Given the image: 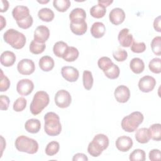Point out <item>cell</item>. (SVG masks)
<instances>
[{
  "instance_id": "30",
  "label": "cell",
  "mask_w": 161,
  "mask_h": 161,
  "mask_svg": "<svg viewBox=\"0 0 161 161\" xmlns=\"http://www.w3.org/2000/svg\"><path fill=\"white\" fill-rule=\"evenodd\" d=\"M86 18V13L84 9L77 8L72 10L69 14V18L70 21L79 19H84Z\"/></svg>"
},
{
  "instance_id": "1",
  "label": "cell",
  "mask_w": 161,
  "mask_h": 161,
  "mask_svg": "<svg viewBox=\"0 0 161 161\" xmlns=\"http://www.w3.org/2000/svg\"><path fill=\"white\" fill-rule=\"evenodd\" d=\"M45 132L49 136H57L62 131L59 116L53 112H48L44 116Z\"/></svg>"
},
{
  "instance_id": "17",
  "label": "cell",
  "mask_w": 161,
  "mask_h": 161,
  "mask_svg": "<svg viewBox=\"0 0 161 161\" xmlns=\"http://www.w3.org/2000/svg\"><path fill=\"white\" fill-rule=\"evenodd\" d=\"M132 139L127 136H121L116 141V147L121 152H128L133 146Z\"/></svg>"
},
{
  "instance_id": "31",
  "label": "cell",
  "mask_w": 161,
  "mask_h": 161,
  "mask_svg": "<svg viewBox=\"0 0 161 161\" xmlns=\"http://www.w3.org/2000/svg\"><path fill=\"white\" fill-rule=\"evenodd\" d=\"M82 81L84 87L86 90H90L93 85V77L91 72L89 70H84L82 74Z\"/></svg>"
},
{
  "instance_id": "45",
  "label": "cell",
  "mask_w": 161,
  "mask_h": 161,
  "mask_svg": "<svg viewBox=\"0 0 161 161\" xmlns=\"http://www.w3.org/2000/svg\"><path fill=\"white\" fill-rule=\"evenodd\" d=\"M9 99L6 95H1L0 96V109L1 110H7L9 106Z\"/></svg>"
},
{
  "instance_id": "29",
  "label": "cell",
  "mask_w": 161,
  "mask_h": 161,
  "mask_svg": "<svg viewBox=\"0 0 161 161\" xmlns=\"http://www.w3.org/2000/svg\"><path fill=\"white\" fill-rule=\"evenodd\" d=\"M106 13V9L101 4H97L92 6L90 9L91 15L95 18H101L104 16Z\"/></svg>"
},
{
  "instance_id": "3",
  "label": "cell",
  "mask_w": 161,
  "mask_h": 161,
  "mask_svg": "<svg viewBox=\"0 0 161 161\" xmlns=\"http://www.w3.org/2000/svg\"><path fill=\"white\" fill-rule=\"evenodd\" d=\"M3 39L6 43L17 50L23 48L26 40L24 34L12 28L8 29L4 33Z\"/></svg>"
},
{
  "instance_id": "33",
  "label": "cell",
  "mask_w": 161,
  "mask_h": 161,
  "mask_svg": "<svg viewBox=\"0 0 161 161\" xmlns=\"http://www.w3.org/2000/svg\"><path fill=\"white\" fill-rule=\"evenodd\" d=\"M104 74L108 78L110 79H115L119 77L120 70L117 65L113 64L108 70L104 72Z\"/></svg>"
},
{
  "instance_id": "32",
  "label": "cell",
  "mask_w": 161,
  "mask_h": 161,
  "mask_svg": "<svg viewBox=\"0 0 161 161\" xmlns=\"http://www.w3.org/2000/svg\"><path fill=\"white\" fill-rule=\"evenodd\" d=\"M71 3L69 0H54L53 1V7L59 12L66 11L70 6Z\"/></svg>"
},
{
  "instance_id": "19",
  "label": "cell",
  "mask_w": 161,
  "mask_h": 161,
  "mask_svg": "<svg viewBox=\"0 0 161 161\" xmlns=\"http://www.w3.org/2000/svg\"><path fill=\"white\" fill-rule=\"evenodd\" d=\"M16 57L15 54L11 51H4L1 55V64L4 67L12 66L15 61Z\"/></svg>"
},
{
  "instance_id": "26",
  "label": "cell",
  "mask_w": 161,
  "mask_h": 161,
  "mask_svg": "<svg viewBox=\"0 0 161 161\" xmlns=\"http://www.w3.org/2000/svg\"><path fill=\"white\" fill-rule=\"evenodd\" d=\"M79 50L74 47H68L62 58L67 62H74L79 57Z\"/></svg>"
},
{
  "instance_id": "12",
  "label": "cell",
  "mask_w": 161,
  "mask_h": 161,
  "mask_svg": "<svg viewBox=\"0 0 161 161\" xmlns=\"http://www.w3.org/2000/svg\"><path fill=\"white\" fill-rule=\"evenodd\" d=\"M50 36V30L46 26L40 25L36 27L34 31V41L40 43H45V42L48 39Z\"/></svg>"
},
{
  "instance_id": "51",
  "label": "cell",
  "mask_w": 161,
  "mask_h": 161,
  "mask_svg": "<svg viewBox=\"0 0 161 161\" xmlns=\"http://www.w3.org/2000/svg\"><path fill=\"white\" fill-rule=\"evenodd\" d=\"M1 30H2L3 29V28L4 26H6V19L5 18L1 15Z\"/></svg>"
},
{
  "instance_id": "43",
  "label": "cell",
  "mask_w": 161,
  "mask_h": 161,
  "mask_svg": "<svg viewBox=\"0 0 161 161\" xmlns=\"http://www.w3.org/2000/svg\"><path fill=\"white\" fill-rule=\"evenodd\" d=\"M146 50V45L144 42H133L132 44L131 45V50L136 53H140L145 52Z\"/></svg>"
},
{
  "instance_id": "47",
  "label": "cell",
  "mask_w": 161,
  "mask_h": 161,
  "mask_svg": "<svg viewBox=\"0 0 161 161\" xmlns=\"http://www.w3.org/2000/svg\"><path fill=\"white\" fill-rule=\"evenodd\" d=\"M73 161H77V160H82V161H87L88 158L87 156L82 153H77L75 154L72 158Z\"/></svg>"
},
{
  "instance_id": "35",
  "label": "cell",
  "mask_w": 161,
  "mask_h": 161,
  "mask_svg": "<svg viewBox=\"0 0 161 161\" xmlns=\"http://www.w3.org/2000/svg\"><path fill=\"white\" fill-rule=\"evenodd\" d=\"M60 148L58 142L52 141L49 142L45 148V153L48 156H53L58 153Z\"/></svg>"
},
{
  "instance_id": "39",
  "label": "cell",
  "mask_w": 161,
  "mask_h": 161,
  "mask_svg": "<svg viewBox=\"0 0 161 161\" xmlns=\"http://www.w3.org/2000/svg\"><path fill=\"white\" fill-rule=\"evenodd\" d=\"M113 62L108 57H102L99 58L97 61V65L99 69H101L103 72L108 70L112 65Z\"/></svg>"
},
{
  "instance_id": "27",
  "label": "cell",
  "mask_w": 161,
  "mask_h": 161,
  "mask_svg": "<svg viewBox=\"0 0 161 161\" xmlns=\"http://www.w3.org/2000/svg\"><path fill=\"white\" fill-rule=\"evenodd\" d=\"M148 129L150 138L155 141H160L161 140V125L160 123L153 124Z\"/></svg>"
},
{
  "instance_id": "44",
  "label": "cell",
  "mask_w": 161,
  "mask_h": 161,
  "mask_svg": "<svg viewBox=\"0 0 161 161\" xmlns=\"http://www.w3.org/2000/svg\"><path fill=\"white\" fill-rule=\"evenodd\" d=\"M33 20L32 16L31 15H29L27 18L21 21H16V23L19 28L22 29H28L33 24Z\"/></svg>"
},
{
  "instance_id": "37",
  "label": "cell",
  "mask_w": 161,
  "mask_h": 161,
  "mask_svg": "<svg viewBox=\"0 0 161 161\" xmlns=\"http://www.w3.org/2000/svg\"><path fill=\"white\" fill-rule=\"evenodd\" d=\"M148 68L153 73L160 74L161 72V59L154 58L151 60L148 64Z\"/></svg>"
},
{
  "instance_id": "36",
  "label": "cell",
  "mask_w": 161,
  "mask_h": 161,
  "mask_svg": "<svg viewBox=\"0 0 161 161\" xmlns=\"http://www.w3.org/2000/svg\"><path fill=\"white\" fill-rule=\"evenodd\" d=\"M145 152L142 149H135L130 155L129 159L131 161H144L145 160Z\"/></svg>"
},
{
  "instance_id": "28",
  "label": "cell",
  "mask_w": 161,
  "mask_h": 161,
  "mask_svg": "<svg viewBox=\"0 0 161 161\" xmlns=\"http://www.w3.org/2000/svg\"><path fill=\"white\" fill-rule=\"evenodd\" d=\"M68 47L69 46L67 45V44L64 42H62V41L57 42L54 44L53 47V53L57 57L62 58Z\"/></svg>"
},
{
  "instance_id": "21",
  "label": "cell",
  "mask_w": 161,
  "mask_h": 161,
  "mask_svg": "<svg viewBox=\"0 0 161 161\" xmlns=\"http://www.w3.org/2000/svg\"><path fill=\"white\" fill-rule=\"evenodd\" d=\"M39 67L44 72H49L53 69L54 67L55 62L53 59L50 56H43L42 57L38 62Z\"/></svg>"
},
{
  "instance_id": "5",
  "label": "cell",
  "mask_w": 161,
  "mask_h": 161,
  "mask_svg": "<svg viewBox=\"0 0 161 161\" xmlns=\"http://www.w3.org/2000/svg\"><path fill=\"white\" fill-rule=\"evenodd\" d=\"M144 117L139 111H135L124 117L121 121V128L126 132H133L142 123Z\"/></svg>"
},
{
  "instance_id": "25",
  "label": "cell",
  "mask_w": 161,
  "mask_h": 161,
  "mask_svg": "<svg viewBox=\"0 0 161 161\" xmlns=\"http://www.w3.org/2000/svg\"><path fill=\"white\" fill-rule=\"evenodd\" d=\"M38 16L43 21L50 22L53 19L55 14L51 9L48 8H43L38 11Z\"/></svg>"
},
{
  "instance_id": "46",
  "label": "cell",
  "mask_w": 161,
  "mask_h": 161,
  "mask_svg": "<svg viewBox=\"0 0 161 161\" xmlns=\"http://www.w3.org/2000/svg\"><path fill=\"white\" fill-rule=\"evenodd\" d=\"M149 159L151 161L160 160V151L158 149H153L150 151L148 153Z\"/></svg>"
},
{
  "instance_id": "34",
  "label": "cell",
  "mask_w": 161,
  "mask_h": 161,
  "mask_svg": "<svg viewBox=\"0 0 161 161\" xmlns=\"http://www.w3.org/2000/svg\"><path fill=\"white\" fill-rule=\"evenodd\" d=\"M45 48H46V45L45 43H38L34 40L31 41L29 47L30 52L35 55L40 54L42 52H43Z\"/></svg>"
},
{
  "instance_id": "11",
  "label": "cell",
  "mask_w": 161,
  "mask_h": 161,
  "mask_svg": "<svg viewBox=\"0 0 161 161\" xmlns=\"http://www.w3.org/2000/svg\"><path fill=\"white\" fill-rule=\"evenodd\" d=\"M114 96L116 100L121 103H126L130 97V91L128 87L124 85L118 86L114 92Z\"/></svg>"
},
{
  "instance_id": "20",
  "label": "cell",
  "mask_w": 161,
  "mask_h": 161,
  "mask_svg": "<svg viewBox=\"0 0 161 161\" xmlns=\"http://www.w3.org/2000/svg\"><path fill=\"white\" fill-rule=\"evenodd\" d=\"M106 32V27L101 22H95L91 28V33L94 38H100L103 37Z\"/></svg>"
},
{
  "instance_id": "49",
  "label": "cell",
  "mask_w": 161,
  "mask_h": 161,
  "mask_svg": "<svg viewBox=\"0 0 161 161\" xmlns=\"http://www.w3.org/2000/svg\"><path fill=\"white\" fill-rule=\"evenodd\" d=\"M1 6L0 11L1 13L6 12L9 8V2L6 0H1Z\"/></svg>"
},
{
  "instance_id": "6",
  "label": "cell",
  "mask_w": 161,
  "mask_h": 161,
  "mask_svg": "<svg viewBox=\"0 0 161 161\" xmlns=\"http://www.w3.org/2000/svg\"><path fill=\"white\" fill-rule=\"evenodd\" d=\"M50 101L48 94L43 91L36 92L30 106V110L32 114L37 115L46 108Z\"/></svg>"
},
{
  "instance_id": "50",
  "label": "cell",
  "mask_w": 161,
  "mask_h": 161,
  "mask_svg": "<svg viewBox=\"0 0 161 161\" xmlns=\"http://www.w3.org/2000/svg\"><path fill=\"white\" fill-rule=\"evenodd\" d=\"M98 4H101L102 6H104L105 8L107 6H109L111 3H113V1H109V0H101V1H98Z\"/></svg>"
},
{
  "instance_id": "16",
  "label": "cell",
  "mask_w": 161,
  "mask_h": 161,
  "mask_svg": "<svg viewBox=\"0 0 161 161\" xmlns=\"http://www.w3.org/2000/svg\"><path fill=\"white\" fill-rule=\"evenodd\" d=\"M118 40L120 45L123 47H129L133 42V35L129 33V29H122L118 35Z\"/></svg>"
},
{
  "instance_id": "10",
  "label": "cell",
  "mask_w": 161,
  "mask_h": 161,
  "mask_svg": "<svg viewBox=\"0 0 161 161\" xmlns=\"http://www.w3.org/2000/svg\"><path fill=\"white\" fill-rule=\"evenodd\" d=\"M34 89L33 82L28 79H23L19 80L16 85V91L21 96H28Z\"/></svg>"
},
{
  "instance_id": "38",
  "label": "cell",
  "mask_w": 161,
  "mask_h": 161,
  "mask_svg": "<svg viewBox=\"0 0 161 161\" xmlns=\"http://www.w3.org/2000/svg\"><path fill=\"white\" fill-rule=\"evenodd\" d=\"M151 48L154 54L158 56L161 55V37L160 36L155 37L152 40Z\"/></svg>"
},
{
  "instance_id": "23",
  "label": "cell",
  "mask_w": 161,
  "mask_h": 161,
  "mask_svg": "<svg viewBox=\"0 0 161 161\" xmlns=\"http://www.w3.org/2000/svg\"><path fill=\"white\" fill-rule=\"evenodd\" d=\"M130 68L133 72L138 74L144 70L145 64L141 58L135 57L130 62Z\"/></svg>"
},
{
  "instance_id": "15",
  "label": "cell",
  "mask_w": 161,
  "mask_h": 161,
  "mask_svg": "<svg viewBox=\"0 0 161 161\" xmlns=\"http://www.w3.org/2000/svg\"><path fill=\"white\" fill-rule=\"evenodd\" d=\"M70 28L74 34L76 35H82L87 31V25L84 19L75 20L70 21Z\"/></svg>"
},
{
  "instance_id": "42",
  "label": "cell",
  "mask_w": 161,
  "mask_h": 161,
  "mask_svg": "<svg viewBox=\"0 0 161 161\" xmlns=\"http://www.w3.org/2000/svg\"><path fill=\"white\" fill-rule=\"evenodd\" d=\"M1 70V81H0V91L1 92H4L6 91H7L11 84L10 80L6 76L4 75L2 69L0 70Z\"/></svg>"
},
{
  "instance_id": "7",
  "label": "cell",
  "mask_w": 161,
  "mask_h": 161,
  "mask_svg": "<svg viewBox=\"0 0 161 161\" xmlns=\"http://www.w3.org/2000/svg\"><path fill=\"white\" fill-rule=\"evenodd\" d=\"M54 101L55 104L60 108L69 107L72 101L70 94L66 90L61 89L58 91L55 96Z\"/></svg>"
},
{
  "instance_id": "2",
  "label": "cell",
  "mask_w": 161,
  "mask_h": 161,
  "mask_svg": "<svg viewBox=\"0 0 161 161\" xmlns=\"http://www.w3.org/2000/svg\"><path fill=\"white\" fill-rule=\"evenodd\" d=\"M109 146V139L104 134H97L93 138L87 147L88 153L94 157H99Z\"/></svg>"
},
{
  "instance_id": "4",
  "label": "cell",
  "mask_w": 161,
  "mask_h": 161,
  "mask_svg": "<svg viewBox=\"0 0 161 161\" xmlns=\"http://www.w3.org/2000/svg\"><path fill=\"white\" fill-rule=\"evenodd\" d=\"M14 145L19 152L29 154H34L38 150V142L35 140L25 135L19 136L16 139Z\"/></svg>"
},
{
  "instance_id": "9",
  "label": "cell",
  "mask_w": 161,
  "mask_h": 161,
  "mask_svg": "<svg viewBox=\"0 0 161 161\" xmlns=\"http://www.w3.org/2000/svg\"><path fill=\"white\" fill-rule=\"evenodd\" d=\"M156 85L154 77L150 75H145L138 82V88L143 92H149L153 91Z\"/></svg>"
},
{
  "instance_id": "22",
  "label": "cell",
  "mask_w": 161,
  "mask_h": 161,
  "mask_svg": "<svg viewBox=\"0 0 161 161\" xmlns=\"http://www.w3.org/2000/svg\"><path fill=\"white\" fill-rule=\"evenodd\" d=\"M25 128L30 133H37L41 128L40 121L35 118L28 119L25 124Z\"/></svg>"
},
{
  "instance_id": "13",
  "label": "cell",
  "mask_w": 161,
  "mask_h": 161,
  "mask_svg": "<svg viewBox=\"0 0 161 161\" xmlns=\"http://www.w3.org/2000/svg\"><path fill=\"white\" fill-rule=\"evenodd\" d=\"M62 77L68 82H75L79 76V70L72 66H65L61 69Z\"/></svg>"
},
{
  "instance_id": "24",
  "label": "cell",
  "mask_w": 161,
  "mask_h": 161,
  "mask_svg": "<svg viewBox=\"0 0 161 161\" xmlns=\"http://www.w3.org/2000/svg\"><path fill=\"white\" fill-rule=\"evenodd\" d=\"M135 139L140 143H148L150 139L148 129L142 128L138 130L135 133Z\"/></svg>"
},
{
  "instance_id": "48",
  "label": "cell",
  "mask_w": 161,
  "mask_h": 161,
  "mask_svg": "<svg viewBox=\"0 0 161 161\" xmlns=\"http://www.w3.org/2000/svg\"><path fill=\"white\" fill-rule=\"evenodd\" d=\"M160 22H161V17L158 16L153 21V28L155 31L158 32H161V27H160Z\"/></svg>"
},
{
  "instance_id": "18",
  "label": "cell",
  "mask_w": 161,
  "mask_h": 161,
  "mask_svg": "<svg viewBox=\"0 0 161 161\" xmlns=\"http://www.w3.org/2000/svg\"><path fill=\"white\" fill-rule=\"evenodd\" d=\"M12 15L16 21H19L30 15V10L25 6H16L12 11Z\"/></svg>"
},
{
  "instance_id": "41",
  "label": "cell",
  "mask_w": 161,
  "mask_h": 161,
  "mask_svg": "<svg viewBox=\"0 0 161 161\" xmlns=\"http://www.w3.org/2000/svg\"><path fill=\"white\" fill-rule=\"evenodd\" d=\"M114 58L118 62H123L128 57V53L126 50L121 48H118L113 52Z\"/></svg>"
},
{
  "instance_id": "8",
  "label": "cell",
  "mask_w": 161,
  "mask_h": 161,
  "mask_svg": "<svg viewBox=\"0 0 161 161\" xmlns=\"http://www.w3.org/2000/svg\"><path fill=\"white\" fill-rule=\"evenodd\" d=\"M17 70L22 75H30L34 72L35 65L32 60L23 58L18 62Z\"/></svg>"
},
{
  "instance_id": "14",
  "label": "cell",
  "mask_w": 161,
  "mask_h": 161,
  "mask_svg": "<svg viewBox=\"0 0 161 161\" xmlns=\"http://www.w3.org/2000/svg\"><path fill=\"white\" fill-rule=\"evenodd\" d=\"M109 18L112 24L114 25H120L125 19V11L119 8H113L109 13Z\"/></svg>"
},
{
  "instance_id": "52",
  "label": "cell",
  "mask_w": 161,
  "mask_h": 161,
  "mask_svg": "<svg viewBox=\"0 0 161 161\" xmlns=\"http://www.w3.org/2000/svg\"><path fill=\"white\" fill-rule=\"evenodd\" d=\"M38 3H48L49 2V1H38Z\"/></svg>"
},
{
  "instance_id": "40",
  "label": "cell",
  "mask_w": 161,
  "mask_h": 161,
  "mask_svg": "<svg viewBox=\"0 0 161 161\" xmlns=\"http://www.w3.org/2000/svg\"><path fill=\"white\" fill-rule=\"evenodd\" d=\"M26 104V99L23 97H20L14 101L13 106V108L14 111H15L16 112H21L25 109Z\"/></svg>"
}]
</instances>
